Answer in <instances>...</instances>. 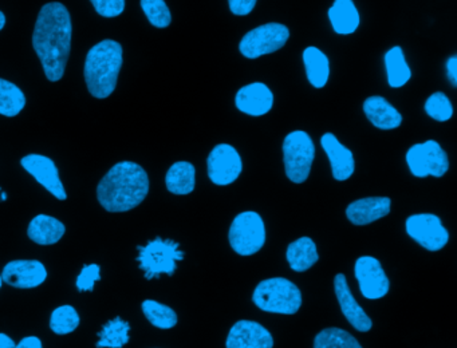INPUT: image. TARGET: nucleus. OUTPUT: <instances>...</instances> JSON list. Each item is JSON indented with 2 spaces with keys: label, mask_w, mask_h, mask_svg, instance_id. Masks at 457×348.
<instances>
[{
  "label": "nucleus",
  "mask_w": 457,
  "mask_h": 348,
  "mask_svg": "<svg viewBox=\"0 0 457 348\" xmlns=\"http://www.w3.org/2000/svg\"><path fill=\"white\" fill-rule=\"evenodd\" d=\"M71 16L62 3L52 2L39 11L33 32V47L50 82L65 74L71 50Z\"/></svg>",
  "instance_id": "obj_1"
},
{
  "label": "nucleus",
  "mask_w": 457,
  "mask_h": 348,
  "mask_svg": "<svg viewBox=\"0 0 457 348\" xmlns=\"http://www.w3.org/2000/svg\"><path fill=\"white\" fill-rule=\"evenodd\" d=\"M149 192V177L143 166L132 161L116 163L97 186L98 203L112 213L132 211Z\"/></svg>",
  "instance_id": "obj_2"
},
{
  "label": "nucleus",
  "mask_w": 457,
  "mask_h": 348,
  "mask_svg": "<svg viewBox=\"0 0 457 348\" xmlns=\"http://www.w3.org/2000/svg\"><path fill=\"white\" fill-rule=\"evenodd\" d=\"M122 67V46L106 39L90 48L85 61V82L95 98L105 99L116 90Z\"/></svg>",
  "instance_id": "obj_3"
},
{
  "label": "nucleus",
  "mask_w": 457,
  "mask_h": 348,
  "mask_svg": "<svg viewBox=\"0 0 457 348\" xmlns=\"http://www.w3.org/2000/svg\"><path fill=\"white\" fill-rule=\"evenodd\" d=\"M253 300L264 312L294 315L301 308L302 294L287 278H267L256 286Z\"/></svg>",
  "instance_id": "obj_4"
},
{
  "label": "nucleus",
  "mask_w": 457,
  "mask_h": 348,
  "mask_svg": "<svg viewBox=\"0 0 457 348\" xmlns=\"http://www.w3.org/2000/svg\"><path fill=\"white\" fill-rule=\"evenodd\" d=\"M183 259L184 252L173 240L157 237L146 245L138 246L137 261L148 280L162 275L172 276L178 269V262Z\"/></svg>",
  "instance_id": "obj_5"
},
{
  "label": "nucleus",
  "mask_w": 457,
  "mask_h": 348,
  "mask_svg": "<svg viewBox=\"0 0 457 348\" xmlns=\"http://www.w3.org/2000/svg\"><path fill=\"white\" fill-rule=\"evenodd\" d=\"M315 146L312 137L303 130L293 131L283 141V162L286 176L294 184H302L309 178Z\"/></svg>",
  "instance_id": "obj_6"
},
{
  "label": "nucleus",
  "mask_w": 457,
  "mask_h": 348,
  "mask_svg": "<svg viewBox=\"0 0 457 348\" xmlns=\"http://www.w3.org/2000/svg\"><path fill=\"white\" fill-rule=\"evenodd\" d=\"M229 244L240 256L258 253L266 243V227L256 211L237 214L229 228Z\"/></svg>",
  "instance_id": "obj_7"
},
{
  "label": "nucleus",
  "mask_w": 457,
  "mask_h": 348,
  "mask_svg": "<svg viewBox=\"0 0 457 348\" xmlns=\"http://www.w3.org/2000/svg\"><path fill=\"white\" fill-rule=\"evenodd\" d=\"M406 163L411 173L419 178L428 176L440 178L449 169L448 155L433 139L413 145L406 153Z\"/></svg>",
  "instance_id": "obj_8"
},
{
  "label": "nucleus",
  "mask_w": 457,
  "mask_h": 348,
  "mask_svg": "<svg viewBox=\"0 0 457 348\" xmlns=\"http://www.w3.org/2000/svg\"><path fill=\"white\" fill-rule=\"evenodd\" d=\"M290 37L285 24L267 23L248 31L240 40L239 50L245 58L256 59L280 50Z\"/></svg>",
  "instance_id": "obj_9"
},
{
  "label": "nucleus",
  "mask_w": 457,
  "mask_h": 348,
  "mask_svg": "<svg viewBox=\"0 0 457 348\" xmlns=\"http://www.w3.org/2000/svg\"><path fill=\"white\" fill-rule=\"evenodd\" d=\"M405 229L417 244L428 251H440L448 244V230L436 214H413L406 220Z\"/></svg>",
  "instance_id": "obj_10"
},
{
  "label": "nucleus",
  "mask_w": 457,
  "mask_h": 348,
  "mask_svg": "<svg viewBox=\"0 0 457 348\" xmlns=\"http://www.w3.org/2000/svg\"><path fill=\"white\" fill-rule=\"evenodd\" d=\"M208 177L219 186L231 185L239 178L243 161L237 150L228 144L216 145L208 155Z\"/></svg>",
  "instance_id": "obj_11"
},
{
  "label": "nucleus",
  "mask_w": 457,
  "mask_h": 348,
  "mask_svg": "<svg viewBox=\"0 0 457 348\" xmlns=\"http://www.w3.org/2000/svg\"><path fill=\"white\" fill-rule=\"evenodd\" d=\"M354 275L360 284L361 294L366 299H381L389 292V278L376 257L362 256L357 259Z\"/></svg>",
  "instance_id": "obj_12"
},
{
  "label": "nucleus",
  "mask_w": 457,
  "mask_h": 348,
  "mask_svg": "<svg viewBox=\"0 0 457 348\" xmlns=\"http://www.w3.org/2000/svg\"><path fill=\"white\" fill-rule=\"evenodd\" d=\"M21 165L57 200L65 201L68 198V193L61 181L60 171L52 158L42 154H29L21 160Z\"/></svg>",
  "instance_id": "obj_13"
},
{
  "label": "nucleus",
  "mask_w": 457,
  "mask_h": 348,
  "mask_svg": "<svg viewBox=\"0 0 457 348\" xmlns=\"http://www.w3.org/2000/svg\"><path fill=\"white\" fill-rule=\"evenodd\" d=\"M47 269L38 260H14L2 270V280L14 288H37L46 281Z\"/></svg>",
  "instance_id": "obj_14"
},
{
  "label": "nucleus",
  "mask_w": 457,
  "mask_h": 348,
  "mask_svg": "<svg viewBox=\"0 0 457 348\" xmlns=\"http://www.w3.org/2000/svg\"><path fill=\"white\" fill-rule=\"evenodd\" d=\"M227 348H272L274 337L262 324L251 320H240L229 329Z\"/></svg>",
  "instance_id": "obj_15"
},
{
  "label": "nucleus",
  "mask_w": 457,
  "mask_h": 348,
  "mask_svg": "<svg viewBox=\"0 0 457 348\" xmlns=\"http://www.w3.org/2000/svg\"><path fill=\"white\" fill-rule=\"evenodd\" d=\"M235 104L245 114L262 117L274 106V94L264 83L253 82L237 91Z\"/></svg>",
  "instance_id": "obj_16"
},
{
  "label": "nucleus",
  "mask_w": 457,
  "mask_h": 348,
  "mask_svg": "<svg viewBox=\"0 0 457 348\" xmlns=\"http://www.w3.org/2000/svg\"><path fill=\"white\" fill-rule=\"evenodd\" d=\"M334 291H336L337 299H338L339 307L342 313L347 319L350 324L354 327L357 331L368 332L373 327V321L366 315L357 300L350 292L349 284H347L346 276L344 273H338L334 278Z\"/></svg>",
  "instance_id": "obj_17"
},
{
  "label": "nucleus",
  "mask_w": 457,
  "mask_h": 348,
  "mask_svg": "<svg viewBox=\"0 0 457 348\" xmlns=\"http://www.w3.org/2000/svg\"><path fill=\"white\" fill-rule=\"evenodd\" d=\"M320 145L330 161L331 173L337 181H346L355 170L352 150L339 142L333 133L323 134Z\"/></svg>",
  "instance_id": "obj_18"
},
{
  "label": "nucleus",
  "mask_w": 457,
  "mask_h": 348,
  "mask_svg": "<svg viewBox=\"0 0 457 348\" xmlns=\"http://www.w3.org/2000/svg\"><path fill=\"white\" fill-rule=\"evenodd\" d=\"M392 208L389 197H366L353 201L346 209L347 219L354 225H368L387 216Z\"/></svg>",
  "instance_id": "obj_19"
},
{
  "label": "nucleus",
  "mask_w": 457,
  "mask_h": 348,
  "mask_svg": "<svg viewBox=\"0 0 457 348\" xmlns=\"http://www.w3.org/2000/svg\"><path fill=\"white\" fill-rule=\"evenodd\" d=\"M363 112L368 120L381 130H393L400 128L403 115L386 99L379 95L369 96L363 102Z\"/></svg>",
  "instance_id": "obj_20"
},
{
  "label": "nucleus",
  "mask_w": 457,
  "mask_h": 348,
  "mask_svg": "<svg viewBox=\"0 0 457 348\" xmlns=\"http://www.w3.org/2000/svg\"><path fill=\"white\" fill-rule=\"evenodd\" d=\"M66 227L62 221L47 214H38L29 224L28 235L31 241L39 245L57 244L65 235Z\"/></svg>",
  "instance_id": "obj_21"
},
{
  "label": "nucleus",
  "mask_w": 457,
  "mask_h": 348,
  "mask_svg": "<svg viewBox=\"0 0 457 348\" xmlns=\"http://www.w3.org/2000/svg\"><path fill=\"white\" fill-rule=\"evenodd\" d=\"M328 19L334 31L339 35L353 34L361 23L360 12L353 0H334L328 8Z\"/></svg>",
  "instance_id": "obj_22"
},
{
  "label": "nucleus",
  "mask_w": 457,
  "mask_h": 348,
  "mask_svg": "<svg viewBox=\"0 0 457 348\" xmlns=\"http://www.w3.org/2000/svg\"><path fill=\"white\" fill-rule=\"evenodd\" d=\"M286 257H287L291 269L295 272H304V270L310 269L320 260L317 245L310 237H301L293 241L287 246Z\"/></svg>",
  "instance_id": "obj_23"
},
{
  "label": "nucleus",
  "mask_w": 457,
  "mask_h": 348,
  "mask_svg": "<svg viewBox=\"0 0 457 348\" xmlns=\"http://www.w3.org/2000/svg\"><path fill=\"white\" fill-rule=\"evenodd\" d=\"M303 63L310 85L315 88L325 87L330 77V63L326 54L314 46L307 47L303 51Z\"/></svg>",
  "instance_id": "obj_24"
},
{
  "label": "nucleus",
  "mask_w": 457,
  "mask_h": 348,
  "mask_svg": "<svg viewBox=\"0 0 457 348\" xmlns=\"http://www.w3.org/2000/svg\"><path fill=\"white\" fill-rule=\"evenodd\" d=\"M168 190L173 195H186L194 192L196 185V170L191 162L180 161L173 163L165 177Z\"/></svg>",
  "instance_id": "obj_25"
},
{
  "label": "nucleus",
  "mask_w": 457,
  "mask_h": 348,
  "mask_svg": "<svg viewBox=\"0 0 457 348\" xmlns=\"http://www.w3.org/2000/svg\"><path fill=\"white\" fill-rule=\"evenodd\" d=\"M385 69H386L387 83L390 87H403L411 78V67L406 63L405 55L400 46L390 48L385 54Z\"/></svg>",
  "instance_id": "obj_26"
},
{
  "label": "nucleus",
  "mask_w": 457,
  "mask_h": 348,
  "mask_svg": "<svg viewBox=\"0 0 457 348\" xmlns=\"http://www.w3.org/2000/svg\"><path fill=\"white\" fill-rule=\"evenodd\" d=\"M130 326L124 319H112L98 334L97 348H122L129 342Z\"/></svg>",
  "instance_id": "obj_27"
},
{
  "label": "nucleus",
  "mask_w": 457,
  "mask_h": 348,
  "mask_svg": "<svg viewBox=\"0 0 457 348\" xmlns=\"http://www.w3.org/2000/svg\"><path fill=\"white\" fill-rule=\"evenodd\" d=\"M26 106L23 91L10 80L0 78V115L17 117Z\"/></svg>",
  "instance_id": "obj_28"
},
{
  "label": "nucleus",
  "mask_w": 457,
  "mask_h": 348,
  "mask_svg": "<svg viewBox=\"0 0 457 348\" xmlns=\"http://www.w3.org/2000/svg\"><path fill=\"white\" fill-rule=\"evenodd\" d=\"M144 315L152 326L160 329H170L178 324V313L156 300H145L141 304Z\"/></svg>",
  "instance_id": "obj_29"
},
{
  "label": "nucleus",
  "mask_w": 457,
  "mask_h": 348,
  "mask_svg": "<svg viewBox=\"0 0 457 348\" xmlns=\"http://www.w3.org/2000/svg\"><path fill=\"white\" fill-rule=\"evenodd\" d=\"M314 348H362V345L349 332L331 327L315 336Z\"/></svg>",
  "instance_id": "obj_30"
},
{
  "label": "nucleus",
  "mask_w": 457,
  "mask_h": 348,
  "mask_svg": "<svg viewBox=\"0 0 457 348\" xmlns=\"http://www.w3.org/2000/svg\"><path fill=\"white\" fill-rule=\"evenodd\" d=\"M79 312L73 305H61L53 311L50 328L54 334L68 335L79 328Z\"/></svg>",
  "instance_id": "obj_31"
},
{
  "label": "nucleus",
  "mask_w": 457,
  "mask_h": 348,
  "mask_svg": "<svg viewBox=\"0 0 457 348\" xmlns=\"http://www.w3.org/2000/svg\"><path fill=\"white\" fill-rule=\"evenodd\" d=\"M141 8L149 23L157 29H167L172 21V15L165 0H141Z\"/></svg>",
  "instance_id": "obj_32"
},
{
  "label": "nucleus",
  "mask_w": 457,
  "mask_h": 348,
  "mask_svg": "<svg viewBox=\"0 0 457 348\" xmlns=\"http://www.w3.org/2000/svg\"><path fill=\"white\" fill-rule=\"evenodd\" d=\"M425 112L438 122H445L453 115V106L444 93H433L425 102Z\"/></svg>",
  "instance_id": "obj_33"
},
{
  "label": "nucleus",
  "mask_w": 457,
  "mask_h": 348,
  "mask_svg": "<svg viewBox=\"0 0 457 348\" xmlns=\"http://www.w3.org/2000/svg\"><path fill=\"white\" fill-rule=\"evenodd\" d=\"M101 280V267L98 264H87L77 278V288L79 292H92L96 283Z\"/></svg>",
  "instance_id": "obj_34"
},
{
  "label": "nucleus",
  "mask_w": 457,
  "mask_h": 348,
  "mask_svg": "<svg viewBox=\"0 0 457 348\" xmlns=\"http://www.w3.org/2000/svg\"><path fill=\"white\" fill-rule=\"evenodd\" d=\"M98 15L104 18H117L125 10V0H90Z\"/></svg>",
  "instance_id": "obj_35"
},
{
  "label": "nucleus",
  "mask_w": 457,
  "mask_h": 348,
  "mask_svg": "<svg viewBox=\"0 0 457 348\" xmlns=\"http://www.w3.org/2000/svg\"><path fill=\"white\" fill-rule=\"evenodd\" d=\"M258 0H228L229 10L234 15L245 16L253 12Z\"/></svg>",
  "instance_id": "obj_36"
},
{
  "label": "nucleus",
  "mask_w": 457,
  "mask_h": 348,
  "mask_svg": "<svg viewBox=\"0 0 457 348\" xmlns=\"http://www.w3.org/2000/svg\"><path fill=\"white\" fill-rule=\"evenodd\" d=\"M446 74H448V79L451 80L452 86L456 87L457 86V56H451L446 61Z\"/></svg>",
  "instance_id": "obj_37"
},
{
  "label": "nucleus",
  "mask_w": 457,
  "mask_h": 348,
  "mask_svg": "<svg viewBox=\"0 0 457 348\" xmlns=\"http://www.w3.org/2000/svg\"><path fill=\"white\" fill-rule=\"evenodd\" d=\"M15 348H44L42 347V342L39 337L37 336H28L23 337Z\"/></svg>",
  "instance_id": "obj_38"
},
{
  "label": "nucleus",
  "mask_w": 457,
  "mask_h": 348,
  "mask_svg": "<svg viewBox=\"0 0 457 348\" xmlns=\"http://www.w3.org/2000/svg\"><path fill=\"white\" fill-rule=\"evenodd\" d=\"M15 342L9 335L0 334V348H15Z\"/></svg>",
  "instance_id": "obj_39"
},
{
  "label": "nucleus",
  "mask_w": 457,
  "mask_h": 348,
  "mask_svg": "<svg viewBox=\"0 0 457 348\" xmlns=\"http://www.w3.org/2000/svg\"><path fill=\"white\" fill-rule=\"evenodd\" d=\"M4 26H6V16H4V13L0 11V31L4 29Z\"/></svg>",
  "instance_id": "obj_40"
},
{
  "label": "nucleus",
  "mask_w": 457,
  "mask_h": 348,
  "mask_svg": "<svg viewBox=\"0 0 457 348\" xmlns=\"http://www.w3.org/2000/svg\"><path fill=\"white\" fill-rule=\"evenodd\" d=\"M7 200V195L6 193H2V195H0V201Z\"/></svg>",
  "instance_id": "obj_41"
},
{
  "label": "nucleus",
  "mask_w": 457,
  "mask_h": 348,
  "mask_svg": "<svg viewBox=\"0 0 457 348\" xmlns=\"http://www.w3.org/2000/svg\"><path fill=\"white\" fill-rule=\"evenodd\" d=\"M2 283H4V280H2V275H0V288H2Z\"/></svg>",
  "instance_id": "obj_42"
}]
</instances>
